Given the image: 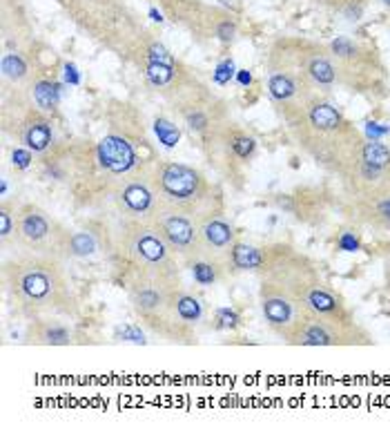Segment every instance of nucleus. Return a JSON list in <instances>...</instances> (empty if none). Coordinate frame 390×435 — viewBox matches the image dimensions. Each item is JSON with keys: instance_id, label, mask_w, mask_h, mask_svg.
Returning a JSON list of instances; mask_svg holds the SVG:
<instances>
[{"instance_id": "nucleus-17", "label": "nucleus", "mask_w": 390, "mask_h": 435, "mask_svg": "<svg viewBox=\"0 0 390 435\" xmlns=\"http://www.w3.org/2000/svg\"><path fill=\"white\" fill-rule=\"evenodd\" d=\"M274 205L306 223H316L326 212V195L314 188H303L295 195H277Z\"/></svg>"}, {"instance_id": "nucleus-21", "label": "nucleus", "mask_w": 390, "mask_h": 435, "mask_svg": "<svg viewBox=\"0 0 390 435\" xmlns=\"http://www.w3.org/2000/svg\"><path fill=\"white\" fill-rule=\"evenodd\" d=\"M308 74L319 92H330L337 85V71L330 58V50L323 52L319 47H312L308 58Z\"/></svg>"}, {"instance_id": "nucleus-44", "label": "nucleus", "mask_w": 390, "mask_h": 435, "mask_svg": "<svg viewBox=\"0 0 390 435\" xmlns=\"http://www.w3.org/2000/svg\"><path fill=\"white\" fill-rule=\"evenodd\" d=\"M382 3H384V5H386L388 9H390V0H382Z\"/></svg>"}, {"instance_id": "nucleus-3", "label": "nucleus", "mask_w": 390, "mask_h": 435, "mask_svg": "<svg viewBox=\"0 0 390 435\" xmlns=\"http://www.w3.org/2000/svg\"><path fill=\"white\" fill-rule=\"evenodd\" d=\"M65 259L29 255L22 252L16 259L3 261L5 290L27 315H69L76 310Z\"/></svg>"}, {"instance_id": "nucleus-28", "label": "nucleus", "mask_w": 390, "mask_h": 435, "mask_svg": "<svg viewBox=\"0 0 390 435\" xmlns=\"http://www.w3.org/2000/svg\"><path fill=\"white\" fill-rule=\"evenodd\" d=\"M16 221H18V208L3 197L0 201V241H3V248H7L9 239L16 235Z\"/></svg>"}, {"instance_id": "nucleus-26", "label": "nucleus", "mask_w": 390, "mask_h": 435, "mask_svg": "<svg viewBox=\"0 0 390 435\" xmlns=\"http://www.w3.org/2000/svg\"><path fill=\"white\" fill-rule=\"evenodd\" d=\"M192 268V275H194V282L201 284V286H212L216 284L218 279H223L228 275V268L223 263L218 261H212V259H201L197 263L190 265Z\"/></svg>"}, {"instance_id": "nucleus-43", "label": "nucleus", "mask_w": 390, "mask_h": 435, "mask_svg": "<svg viewBox=\"0 0 390 435\" xmlns=\"http://www.w3.org/2000/svg\"><path fill=\"white\" fill-rule=\"evenodd\" d=\"M150 16H152V20H156V22H161V20H163V16L158 14L156 9H150Z\"/></svg>"}, {"instance_id": "nucleus-11", "label": "nucleus", "mask_w": 390, "mask_h": 435, "mask_svg": "<svg viewBox=\"0 0 390 435\" xmlns=\"http://www.w3.org/2000/svg\"><path fill=\"white\" fill-rule=\"evenodd\" d=\"M148 219L163 235V239L179 257V261L186 263L188 268L201 259H208V252H205L203 237H201V221H197L194 216L156 203V208L152 210Z\"/></svg>"}, {"instance_id": "nucleus-22", "label": "nucleus", "mask_w": 390, "mask_h": 435, "mask_svg": "<svg viewBox=\"0 0 390 435\" xmlns=\"http://www.w3.org/2000/svg\"><path fill=\"white\" fill-rule=\"evenodd\" d=\"M265 261V248L257 246H248V244H237L232 246L230 252V272H241V270H254L257 272Z\"/></svg>"}, {"instance_id": "nucleus-24", "label": "nucleus", "mask_w": 390, "mask_h": 435, "mask_svg": "<svg viewBox=\"0 0 390 435\" xmlns=\"http://www.w3.org/2000/svg\"><path fill=\"white\" fill-rule=\"evenodd\" d=\"M145 76H148V81L156 90L172 88L176 81V60L174 63H156V60H148V63H145Z\"/></svg>"}, {"instance_id": "nucleus-1", "label": "nucleus", "mask_w": 390, "mask_h": 435, "mask_svg": "<svg viewBox=\"0 0 390 435\" xmlns=\"http://www.w3.org/2000/svg\"><path fill=\"white\" fill-rule=\"evenodd\" d=\"M259 272V304L270 331L286 344L295 346L297 335L308 322V293L323 282L312 259L288 244L265 248V261Z\"/></svg>"}, {"instance_id": "nucleus-41", "label": "nucleus", "mask_w": 390, "mask_h": 435, "mask_svg": "<svg viewBox=\"0 0 390 435\" xmlns=\"http://www.w3.org/2000/svg\"><path fill=\"white\" fill-rule=\"evenodd\" d=\"M250 81H252L250 71L248 69H239V83H241V85H250Z\"/></svg>"}, {"instance_id": "nucleus-18", "label": "nucleus", "mask_w": 390, "mask_h": 435, "mask_svg": "<svg viewBox=\"0 0 390 435\" xmlns=\"http://www.w3.org/2000/svg\"><path fill=\"white\" fill-rule=\"evenodd\" d=\"M348 212L352 219L363 226L390 233V192L368 201H348Z\"/></svg>"}, {"instance_id": "nucleus-35", "label": "nucleus", "mask_w": 390, "mask_h": 435, "mask_svg": "<svg viewBox=\"0 0 390 435\" xmlns=\"http://www.w3.org/2000/svg\"><path fill=\"white\" fill-rule=\"evenodd\" d=\"M216 322H218L216 324L218 329H235L239 324V315L230 308H221V310H216Z\"/></svg>"}, {"instance_id": "nucleus-10", "label": "nucleus", "mask_w": 390, "mask_h": 435, "mask_svg": "<svg viewBox=\"0 0 390 435\" xmlns=\"http://www.w3.org/2000/svg\"><path fill=\"white\" fill-rule=\"evenodd\" d=\"M348 201H368L390 192V134L384 139H365L359 163L341 179Z\"/></svg>"}, {"instance_id": "nucleus-14", "label": "nucleus", "mask_w": 390, "mask_h": 435, "mask_svg": "<svg viewBox=\"0 0 390 435\" xmlns=\"http://www.w3.org/2000/svg\"><path fill=\"white\" fill-rule=\"evenodd\" d=\"M112 199L125 219H148L156 208V192L152 186L150 167L125 177H116L112 184Z\"/></svg>"}, {"instance_id": "nucleus-30", "label": "nucleus", "mask_w": 390, "mask_h": 435, "mask_svg": "<svg viewBox=\"0 0 390 435\" xmlns=\"http://www.w3.org/2000/svg\"><path fill=\"white\" fill-rule=\"evenodd\" d=\"M312 3L337 9L344 16H348V20H359L361 11H363V0H312Z\"/></svg>"}, {"instance_id": "nucleus-7", "label": "nucleus", "mask_w": 390, "mask_h": 435, "mask_svg": "<svg viewBox=\"0 0 390 435\" xmlns=\"http://www.w3.org/2000/svg\"><path fill=\"white\" fill-rule=\"evenodd\" d=\"M116 255L125 270L181 272L179 257L150 219H123Z\"/></svg>"}, {"instance_id": "nucleus-42", "label": "nucleus", "mask_w": 390, "mask_h": 435, "mask_svg": "<svg viewBox=\"0 0 390 435\" xmlns=\"http://www.w3.org/2000/svg\"><path fill=\"white\" fill-rule=\"evenodd\" d=\"M384 279H386V286L390 290V259L386 261V268H384Z\"/></svg>"}, {"instance_id": "nucleus-13", "label": "nucleus", "mask_w": 390, "mask_h": 435, "mask_svg": "<svg viewBox=\"0 0 390 435\" xmlns=\"http://www.w3.org/2000/svg\"><path fill=\"white\" fill-rule=\"evenodd\" d=\"M372 335L355 319L310 315L297 335L295 346H372Z\"/></svg>"}, {"instance_id": "nucleus-23", "label": "nucleus", "mask_w": 390, "mask_h": 435, "mask_svg": "<svg viewBox=\"0 0 390 435\" xmlns=\"http://www.w3.org/2000/svg\"><path fill=\"white\" fill-rule=\"evenodd\" d=\"M32 101L41 112L50 114L60 103V85L50 78H41L32 83Z\"/></svg>"}, {"instance_id": "nucleus-19", "label": "nucleus", "mask_w": 390, "mask_h": 435, "mask_svg": "<svg viewBox=\"0 0 390 435\" xmlns=\"http://www.w3.org/2000/svg\"><path fill=\"white\" fill-rule=\"evenodd\" d=\"M306 304H308L310 315L335 317V319H355L352 310L344 304V299H341L326 282H319L310 290Z\"/></svg>"}, {"instance_id": "nucleus-2", "label": "nucleus", "mask_w": 390, "mask_h": 435, "mask_svg": "<svg viewBox=\"0 0 390 435\" xmlns=\"http://www.w3.org/2000/svg\"><path fill=\"white\" fill-rule=\"evenodd\" d=\"M288 130L316 165L339 179L348 177L359 163L365 137L333 103L316 99Z\"/></svg>"}, {"instance_id": "nucleus-36", "label": "nucleus", "mask_w": 390, "mask_h": 435, "mask_svg": "<svg viewBox=\"0 0 390 435\" xmlns=\"http://www.w3.org/2000/svg\"><path fill=\"white\" fill-rule=\"evenodd\" d=\"M216 36H218V41H223V43H232L235 41V36H237V25L232 20H221L218 22V27H216Z\"/></svg>"}, {"instance_id": "nucleus-9", "label": "nucleus", "mask_w": 390, "mask_h": 435, "mask_svg": "<svg viewBox=\"0 0 390 435\" xmlns=\"http://www.w3.org/2000/svg\"><path fill=\"white\" fill-rule=\"evenodd\" d=\"M69 239L71 233L47 210L34 203H25L18 208L14 241L18 244V248H22V252L67 259Z\"/></svg>"}, {"instance_id": "nucleus-4", "label": "nucleus", "mask_w": 390, "mask_h": 435, "mask_svg": "<svg viewBox=\"0 0 390 435\" xmlns=\"http://www.w3.org/2000/svg\"><path fill=\"white\" fill-rule=\"evenodd\" d=\"M125 286L134 315L145 329L172 344H197V329L176 310L181 272L125 270Z\"/></svg>"}, {"instance_id": "nucleus-37", "label": "nucleus", "mask_w": 390, "mask_h": 435, "mask_svg": "<svg viewBox=\"0 0 390 435\" xmlns=\"http://www.w3.org/2000/svg\"><path fill=\"white\" fill-rule=\"evenodd\" d=\"M337 246L346 252H357L359 250V239L355 237V233H341Z\"/></svg>"}, {"instance_id": "nucleus-33", "label": "nucleus", "mask_w": 390, "mask_h": 435, "mask_svg": "<svg viewBox=\"0 0 390 435\" xmlns=\"http://www.w3.org/2000/svg\"><path fill=\"white\" fill-rule=\"evenodd\" d=\"M34 152L27 150V148H16L14 152H11V163H14L16 170H27V167L32 165L34 161Z\"/></svg>"}, {"instance_id": "nucleus-27", "label": "nucleus", "mask_w": 390, "mask_h": 435, "mask_svg": "<svg viewBox=\"0 0 390 435\" xmlns=\"http://www.w3.org/2000/svg\"><path fill=\"white\" fill-rule=\"evenodd\" d=\"M0 69H3V78L14 85H20L29 78V65L20 54H5L0 60Z\"/></svg>"}, {"instance_id": "nucleus-8", "label": "nucleus", "mask_w": 390, "mask_h": 435, "mask_svg": "<svg viewBox=\"0 0 390 435\" xmlns=\"http://www.w3.org/2000/svg\"><path fill=\"white\" fill-rule=\"evenodd\" d=\"M328 50H330V58L337 71V85L357 94H386L384 67L375 52L363 50L348 36L335 39Z\"/></svg>"}, {"instance_id": "nucleus-25", "label": "nucleus", "mask_w": 390, "mask_h": 435, "mask_svg": "<svg viewBox=\"0 0 390 435\" xmlns=\"http://www.w3.org/2000/svg\"><path fill=\"white\" fill-rule=\"evenodd\" d=\"M176 310L179 315L186 319L190 326H197L203 322L205 317V308H203V301L199 297H194L192 293H188L186 288L179 290V297H176Z\"/></svg>"}, {"instance_id": "nucleus-20", "label": "nucleus", "mask_w": 390, "mask_h": 435, "mask_svg": "<svg viewBox=\"0 0 390 435\" xmlns=\"http://www.w3.org/2000/svg\"><path fill=\"white\" fill-rule=\"evenodd\" d=\"M25 342L39 346H69L71 331L56 319H34L27 326Z\"/></svg>"}, {"instance_id": "nucleus-34", "label": "nucleus", "mask_w": 390, "mask_h": 435, "mask_svg": "<svg viewBox=\"0 0 390 435\" xmlns=\"http://www.w3.org/2000/svg\"><path fill=\"white\" fill-rule=\"evenodd\" d=\"M235 76V63L232 60H223L221 65L216 67V71H214V83H218V85H225V83H230V78Z\"/></svg>"}, {"instance_id": "nucleus-16", "label": "nucleus", "mask_w": 390, "mask_h": 435, "mask_svg": "<svg viewBox=\"0 0 390 435\" xmlns=\"http://www.w3.org/2000/svg\"><path fill=\"white\" fill-rule=\"evenodd\" d=\"M201 237H203V246L208 252V259L223 263L228 272H230V252L232 246L237 244V233L235 228L230 226L221 216H212V219L201 223Z\"/></svg>"}, {"instance_id": "nucleus-40", "label": "nucleus", "mask_w": 390, "mask_h": 435, "mask_svg": "<svg viewBox=\"0 0 390 435\" xmlns=\"http://www.w3.org/2000/svg\"><path fill=\"white\" fill-rule=\"evenodd\" d=\"M65 81L71 83V85H78V83H81V76H78L76 65H71V63L65 65Z\"/></svg>"}, {"instance_id": "nucleus-12", "label": "nucleus", "mask_w": 390, "mask_h": 435, "mask_svg": "<svg viewBox=\"0 0 390 435\" xmlns=\"http://www.w3.org/2000/svg\"><path fill=\"white\" fill-rule=\"evenodd\" d=\"M148 139L143 134V127L139 130H116L112 127L107 134L101 139L99 148H96V156L99 163L109 177H125L132 172L145 170L143 165V154L141 148H148Z\"/></svg>"}, {"instance_id": "nucleus-15", "label": "nucleus", "mask_w": 390, "mask_h": 435, "mask_svg": "<svg viewBox=\"0 0 390 435\" xmlns=\"http://www.w3.org/2000/svg\"><path fill=\"white\" fill-rule=\"evenodd\" d=\"M16 137L34 154H47L52 150V143H54L52 120L47 118V114L41 112L39 107H32V110L22 116V120L18 123Z\"/></svg>"}, {"instance_id": "nucleus-39", "label": "nucleus", "mask_w": 390, "mask_h": 435, "mask_svg": "<svg viewBox=\"0 0 390 435\" xmlns=\"http://www.w3.org/2000/svg\"><path fill=\"white\" fill-rule=\"evenodd\" d=\"M390 134V127H379L377 123H368V137L370 139H384Z\"/></svg>"}, {"instance_id": "nucleus-31", "label": "nucleus", "mask_w": 390, "mask_h": 435, "mask_svg": "<svg viewBox=\"0 0 390 435\" xmlns=\"http://www.w3.org/2000/svg\"><path fill=\"white\" fill-rule=\"evenodd\" d=\"M154 132H156L158 141H161L163 145H167V148H174V145L179 143V139H181L179 127L172 123V120H167L163 116H158L154 120Z\"/></svg>"}, {"instance_id": "nucleus-32", "label": "nucleus", "mask_w": 390, "mask_h": 435, "mask_svg": "<svg viewBox=\"0 0 390 435\" xmlns=\"http://www.w3.org/2000/svg\"><path fill=\"white\" fill-rule=\"evenodd\" d=\"M148 60H156V63H174V56L169 54L161 43H152L148 47V52H145Z\"/></svg>"}, {"instance_id": "nucleus-38", "label": "nucleus", "mask_w": 390, "mask_h": 435, "mask_svg": "<svg viewBox=\"0 0 390 435\" xmlns=\"http://www.w3.org/2000/svg\"><path fill=\"white\" fill-rule=\"evenodd\" d=\"M118 335H123V340L137 342V344H145L143 333L137 329V326H123V329H118Z\"/></svg>"}, {"instance_id": "nucleus-5", "label": "nucleus", "mask_w": 390, "mask_h": 435, "mask_svg": "<svg viewBox=\"0 0 390 435\" xmlns=\"http://www.w3.org/2000/svg\"><path fill=\"white\" fill-rule=\"evenodd\" d=\"M312 47L303 41H281L267 58V96L288 127L319 99V90L308 74Z\"/></svg>"}, {"instance_id": "nucleus-29", "label": "nucleus", "mask_w": 390, "mask_h": 435, "mask_svg": "<svg viewBox=\"0 0 390 435\" xmlns=\"http://www.w3.org/2000/svg\"><path fill=\"white\" fill-rule=\"evenodd\" d=\"M99 250V244H96V237L92 233H71L69 239V257L74 259H85L92 257L94 252Z\"/></svg>"}, {"instance_id": "nucleus-6", "label": "nucleus", "mask_w": 390, "mask_h": 435, "mask_svg": "<svg viewBox=\"0 0 390 435\" xmlns=\"http://www.w3.org/2000/svg\"><path fill=\"white\" fill-rule=\"evenodd\" d=\"M150 177L156 203L186 212L201 223L212 216H221V195L197 167L179 161H156Z\"/></svg>"}]
</instances>
